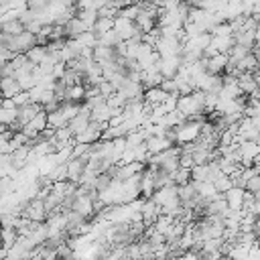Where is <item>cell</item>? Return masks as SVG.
Wrapping results in <instances>:
<instances>
[{
  "label": "cell",
  "mask_w": 260,
  "mask_h": 260,
  "mask_svg": "<svg viewBox=\"0 0 260 260\" xmlns=\"http://www.w3.org/2000/svg\"><path fill=\"white\" fill-rule=\"evenodd\" d=\"M193 183H195L197 195H199L201 199H205V201H209V199H213L215 195H219V193L215 191V185H213L211 181H193Z\"/></svg>",
  "instance_id": "15"
},
{
  "label": "cell",
  "mask_w": 260,
  "mask_h": 260,
  "mask_svg": "<svg viewBox=\"0 0 260 260\" xmlns=\"http://www.w3.org/2000/svg\"><path fill=\"white\" fill-rule=\"evenodd\" d=\"M114 114H116V110L110 108V106L104 102V104L91 108V112H89V120H93V122H108Z\"/></svg>",
  "instance_id": "13"
},
{
  "label": "cell",
  "mask_w": 260,
  "mask_h": 260,
  "mask_svg": "<svg viewBox=\"0 0 260 260\" xmlns=\"http://www.w3.org/2000/svg\"><path fill=\"white\" fill-rule=\"evenodd\" d=\"M114 28L118 30V35H120L122 41H128V39H132V37H136V35H142V32L136 28L134 20H130V18H126V16H122V14L114 16Z\"/></svg>",
  "instance_id": "2"
},
{
  "label": "cell",
  "mask_w": 260,
  "mask_h": 260,
  "mask_svg": "<svg viewBox=\"0 0 260 260\" xmlns=\"http://www.w3.org/2000/svg\"><path fill=\"white\" fill-rule=\"evenodd\" d=\"M181 63H183L181 55H169V57H160L156 61V67L162 73V77H175L179 67H181Z\"/></svg>",
  "instance_id": "3"
},
{
  "label": "cell",
  "mask_w": 260,
  "mask_h": 260,
  "mask_svg": "<svg viewBox=\"0 0 260 260\" xmlns=\"http://www.w3.org/2000/svg\"><path fill=\"white\" fill-rule=\"evenodd\" d=\"M258 69H260V61H258Z\"/></svg>",
  "instance_id": "31"
},
{
  "label": "cell",
  "mask_w": 260,
  "mask_h": 260,
  "mask_svg": "<svg viewBox=\"0 0 260 260\" xmlns=\"http://www.w3.org/2000/svg\"><path fill=\"white\" fill-rule=\"evenodd\" d=\"M20 215L28 217L30 221H45L47 219V211H45L43 199L41 197H32V199L24 201V207H22V213Z\"/></svg>",
  "instance_id": "1"
},
{
  "label": "cell",
  "mask_w": 260,
  "mask_h": 260,
  "mask_svg": "<svg viewBox=\"0 0 260 260\" xmlns=\"http://www.w3.org/2000/svg\"><path fill=\"white\" fill-rule=\"evenodd\" d=\"M258 67V59L254 57V53L250 51V53H246L238 63H236V69L242 73V71H254Z\"/></svg>",
  "instance_id": "19"
},
{
  "label": "cell",
  "mask_w": 260,
  "mask_h": 260,
  "mask_svg": "<svg viewBox=\"0 0 260 260\" xmlns=\"http://www.w3.org/2000/svg\"><path fill=\"white\" fill-rule=\"evenodd\" d=\"M213 185H215V191H217V193H225V191H228V189H230L234 183H232L230 175H223V173H221V175H219V177L213 181Z\"/></svg>",
  "instance_id": "26"
},
{
  "label": "cell",
  "mask_w": 260,
  "mask_h": 260,
  "mask_svg": "<svg viewBox=\"0 0 260 260\" xmlns=\"http://www.w3.org/2000/svg\"><path fill=\"white\" fill-rule=\"evenodd\" d=\"M138 12H140V4H138V2H130V4H126L124 8H120L118 14H122V16H126V18H130V20H134V18L138 16Z\"/></svg>",
  "instance_id": "25"
},
{
  "label": "cell",
  "mask_w": 260,
  "mask_h": 260,
  "mask_svg": "<svg viewBox=\"0 0 260 260\" xmlns=\"http://www.w3.org/2000/svg\"><path fill=\"white\" fill-rule=\"evenodd\" d=\"M203 61H205V71L207 73L221 75L225 65H228V61H230V57H228V53H215L211 57H203Z\"/></svg>",
  "instance_id": "4"
},
{
  "label": "cell",
  "mask_w": 260,
  "mask_h": 260,
  "mask_svg": "<svg viewBox=\"0 0 260 260\" xmlns=\"http://www.w3.org/2000/svg\"><path fill=\"white\" fill-rule=\"evenodd\" d=\"M158 213H160V207H158L150 197H148V199H142V205H140V217H142V221H144L146 228L154 223V219H156Z\"/></svg>",
  "instance_id": "6"
},
{
  "label": "cell",
  "mask_w": 260,
  "mask_h": 260,
  "mask_svg": "<svg viewBox=\"0 0 260 260\" xmlns=\"http://www.w3.org/2000/svg\"><path fill=\"white\" fill-rule=\"evenodd\" d=\"M238 87H240V91L246 93V95H250L252 91L258 89V83L254 81L252 71H242V73L238 75Z\"/></svg>",
  "instance_id": "12"
},
{
  "label": "cell",
  "mask_w": 260,
  "mask_h": 260,
  "mask_svg": "<svg viewBox=\"0 0 260 260\" xmlns=\"http://www.w3.org/2000/svg\"><path fill=\"white\" fill-rule=\"evenodd\" d=\"M83 30H87V26H85V22H83L77 14H73V16L65 22V37H67V39H77Z\"/></svg>",
  "instance_id": "10"
},
{
  "label": "cell",
  "mask_w": 260,
  "mask_h": 260,
  "mask_svg": "<svg viewBox=\"0 0 260 260\" xmlns=\"http://www.w3.org/2000/svg\"><path fill=\"white\" fill-rule=\"evenodd\" d=\"M191 181V169L187 167H179L175 173H173V183L175 185H185Z\"/></svg>",
  "instance_id": "24"
},
{
  "label": "cell",
  "mask_w": 260,
  "mask_h": 260,
  "mask_svg": "<svg viewBox=\"0 0 260 260\" xmlns=\"http://www.w3.org/2000/svg\"><path fill=\"white\" fill-rule=\"evenodd\" d=\"M65 124H67V120H65V116H63L61 108L47 112V126H51V128H61V126H65Z\"/></svg>",
  "instance_id": "20"
},
{
  "label": "cell",
  "mask_w": 260,
  "mask_h": 260,
  "mask_svg": "<svg viewBox=\"0 0 260 260\" xmlns=\"http://www.w3.org/2000/svg\"><path fill=\"white\" fill-rule=\"evenodd\" d=\"M16 110H18V108H2V106H0V124H4V126H14V124H16Z\"/></svg>",
  "instance_id": "23"
},
{
  "label": "cell",
  "mask_w": 260,
  "mask_h": 260,
  "mask_svg": "<svg viewBox=\"0 0 260 260\" xmlns=\"http://www.w3.org/2000/svg\"><path fill=\"white\" fill-rule=\"evenodd\" d=\"M20 91V85L14 75H2L0 77V95L2 98H14Z\"/></svg>",
  "instance_id": "8"
},
{
  "label": "cell",
  "mask_w": 260,
  "mask_h": 260,
  "mask_svg": "<svg viewBox=\"0 0 260 260\" xmlns=\"http://www.w3.org/2000/svg\"><path fill=\"white\" fill-rule=\"evenodd\" d=\"M63 73H65V63H63V61H57V63L53 65V69H51V75H53L55 79H61Z\"/></svg>",
  "instance_id": "29"
},
{
  "label": "cell",
  "mask_w": 260,
  "mask_h": 260,
  "mask_svg": "<svg viewBox=\"0 0 260 260\" xmlns=\"http://www.w3.org/2000/svg\"><path fill=\"white\" fill-rule=\"evenodd\" d=\"M85 165H87L85 156H71L67 160V179L73 183H79V177L85 171Z\"/></svg>",
  "instance_id": "5"
},
{
  "label": "cell",
  "mask_w": 260,
  "mask_h": 260,
  "mask_svg": "<svg viewBox=\"0 0 260 260\" xmlns=\"http://www.w3.org/2000/svg\"><path fill=\"white\" fill-rule=\"evenodd\" d=\"M169 93L160 87V85H152V87H146L144 89V93H142V100L152 108V106H156V104H162L165 102V98H167Z\"/></svg>",
  "instance_id": "9"
},
{
  "label": "cell",
  "mask_w": 260,
  "mask_h": 260,
  "mask_svg": "<svg viewBox=\"0 0 260 260\" xmlns=\"http://www.w3.org/2000/svg\"><path fill=\"white\" fill-rule=\"evenodd\" d=\"M223 199L228 201V207L230 209H242L244 205V187H238V185H232L225 193H221Z\"/></svg>",
  "instance_id": "7"
},
{
  "label": "cell",
  "mask_w": 260,
  "mask_h": 260,
  "mask_svg": "<svg viewBox=\"0 0 260 260\" xmlns=\"http://www.w3.org/2000/svg\"><path fill=\"white\" fill-rule=\"evenodd\" d=\"M47 53H49V49H47V45H32L28 51H26V59L30 61V63H35V65H39L45 57H47Z\"/></svg>",
  "instance_id": "16"
},
{
  "label": "cell",
  "mask_w": 260,
  "mask_h": 260,
  "mask_svg": "<svg viewBox=\"0 0 260 260\" xmlns=\"http://www.w3.org/2000/svg\"><path fill=\"white\" fill-rule=\"evenodd\" d=\"M110 28H114V18H110V16H98L95 22H93V26H91V30L95 35H102V32H106Z\"/></svg>",
  "instance_id": "21"
},
{
  "label": "cell",
  "mask_w": 260,
  "mask_h": 260,
  "mask_svg": "<svg viewBox=\"0 0 260 260\" xmlns=\"http://www.w3.org/2000/svg\"><path fill=\"white\" fill-rule=\"evenodd\" d=\"M193 165H195L193 154H191V152H183V150H181V154H179V167H187V169H191Z\"/></svg>",
  "instance_id": "27"
},
{
  "label": "cell",
  "mask_w": 260,
  "mask_h": 260,
  "mask_svg": "<svg viewBox=\"0 0 260 260\" xmlns=\"http://www.w3.org/2000/svg\"><path fill=\"white\" fill-rule=\"evenodd\" d=\"M83 98H85V83H71V85H67L63 102H77V104H81Z\"/></svg>",
  "instance_id": "14"
},
{
  "label": "cell",
  "mask_w": 260,
  "mask_h": 260,
  "mask_svg": "<svg viewBox=\"0 0 260 260\" xmlns=\"http://www.w3.org/2000/svg\"><path fill=\"white\" fill-rule=\"evenodd\" d=\"M2 213H4V207L0 205V221H2Z\"/></svg>",
  "instance_id": "30"
},
{
  "label": "cell",
  "mask_w": 260,
  "mask_h": 260,
  "mask_svg": "<svg viewBox=\"0 0 260 260\" xmlns=\"http://www.w3.org/2000/svg\"><path fill=\"white\" fill-rule=\"evenodd\" d=\"M120 41H122V39H120V35H118V30H116V28H110V30H106V32H102V35H98V45L116 47Z\"/></svg>",
  "instance_id": "18"
},
{
  "label": "cell",
  "mask_w": 260,
  "mask_h": 260,
  "mask_svg": "<svg viewBox=\"0 0 260 260\" xmlns=\"http://www.w3.org/2000/svg\"><path fill=\"white\" fill-rule=\"evenodd\" d=\"M24 30V22L20 18H14V20H8V22H2L0 24V32L2 35H8V37H14L18 32Z\"/></svg>",
  "instance_id": "17"
},
{
  "label": "cell",
  "mask_w": 260,
  "mask_h": 260,
  "mask_svg": "<svg viewBox=\"0 0 260 260\" xmlns=\"http://www.w3.org/2000/svg\"><path fill=\"white\" fill-rule=\"evenodd\" d=\"M234 35H211V43L209 47L215 49V53H228L234 45Z\"/></svg>",
  "instance_id": "11"
},
{
  "label": "cell",
  "mask_w": 260,
  "mask_h": 260,
  "mask_svg": "<svg viewBox=\"0 0 260 260\" xmlns=\"http://www.w3.org/2000/svg\"><path fill=\"white\" fill-rule=\"evenodd\" d=\"M75 14L85 22L87 30H91V26H93V22H95V18H98V10H95V8H83V10H77Z\"/></svg>",
  "instance_id": "22"
},
{
  "label": "cell",
  "mask_w": 260,
  "mask_h": 260,
  "mask_svg": "<svg viewBox=\"0 0 260 260\" xmlns=\"http://www.w3.org/2000/svg\"><path fill=\"white\" fill-rule=\"evenodd\" d=\"M12 100H14V104H16V106H22V104H26V102H30V95H28V89H20V91H18V93H16V95H14Z\"/></svg>",
  "instance_id": "28"
}]
</instances>
